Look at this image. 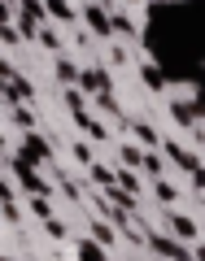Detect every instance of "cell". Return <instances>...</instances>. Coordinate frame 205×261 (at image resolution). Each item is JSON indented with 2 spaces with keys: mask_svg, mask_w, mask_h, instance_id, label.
Wrapping results in <instances>:
<instances>
[{
  "mask_svg": "<svg viewBox=\"0 0 205 261\" xmlns=\"http://www.w3.org/2000/svg\"><path fill=\"white\" fill-rule=\"evenodd\" d=\"M149 252H157L162 261H192V244L179 240V235L170 231H149V244H144Z\"/></svg>",
  "mask_w": 205,
  "mask_h": 261,
  "instance_id": "1",
  "label": "cell"
},
{
  "mask_svg": "<svg viewBox=\"0 0 205 261\" xmlns=\"http://www.w3.org/2000/svg\"><path fill=\"white\" fill-rule=\"evenodd\" d=\"M13 174H18V183L27 187V196H48V183L35 174V161L18 157V161H13Z\"/></svg>",
  "mask_w": 205,
  "mask_h": 261,
  "instance_id": "2",
  "label": "cell"
},
{
  "mask_svg": "<svg viewBox=\"0 0 205 261\" xmlns=\"http://www.w3.org/2000/svg\"><path fill=\"white\" fill-rule=\"evenodd\" d=\"M75 257H79V261H109V252H105L101 240L83 235V240H75Z\"/></svg>",
  "mask_w": 205,
  "mask_h": 261,
  "instance_id": "3",
  "label": "cell"
},
{
  "mask_svg": "<svg viewBox=\"0 0 205 261\" xmlns=\"http://www.w3.org/2000/svg\"><path fill=\"white\" fill-rule=\"evenodd\" d=\"M166 231L179 235V240H188V244H196V222L188 214H166Z\"/></svg>",
  "mask_w": 205,
  "mask_h": 261,
  "instance_id": "4",
  "label": "cell"
},
{
  "mask_svg": "<svg viewBox=\"0 0 205 261\" xmlns=\"http://www.w3.org/2000/svg\"><path fill=\"white\" fill-rule=\"evenodd\" d=\"M87 235H92V240H101L105 248H113V244H118V226H113L109 218H92V226H87Z\"/></svg>",
  "mask_w": 205,
  "mask_h": 261,
  "instance_id": "5",
  "label": "cell"
},
{
  "mask_svg": "<svg viewBox=\"0 0 205 261\" xmlns=\"http://www.w3.org/2000/svg\"><path fill=\"white\" fill-rule=\"evenodd\" d=\"M22 157H27V161H35V166H39V161H48L44 140H27V144H22Z\"/></svg>",
  "mask_w": 205,
  "mask_h": 261,
  "instance_id": "6",
  "label": "cell"
},
{
  "mask_svg": "<svg viewBox=\"0 0 205 261\" xmlns=\"http://www.w3.org/2000/svg\"><path fill=\"white\" fill-rule=\"evenodd\" d=\"M44 235H48V240H57V244H65V235H70V231H65V222H61V218H44Z\"/></svg>",
  "mask_w": 205,
  "mask_h": 261,
  "instance_id": "7",
  "label": "cell"
},
{
  "mask_svg": "<svg viewBox=\"0 0 205 261\" xmlns=\"http://www.w3.org/2000/svg\"><path fill=\"white\" fill-rule=\"evenodd\" d=\"M31 214L44 222V218H53V205H48V196H31Z\"/></svg>",
  "mask_w": 205,
  "mask_h": 261,
  "instance_id": "8",
  "label": "cell"
},
{
  "mask_svg": "<svg viewBox=\"0 0 205 261\" xmlns=\"http://www.w3.org/2000/svg\"><path fill=\"white\" fill-rule=\"evenodd\" d=\"M153 192H157V200H162V205H175V187H170L166 178H157V183H153Z\"/></svg>",
  "mask_w": 205,
  "mask_h": 261,
  "instance_id": "9",
  "label": "cell"
},
{
  "mask_svg": "<svg viewBox=\"0 0 205 261\" xmlns=\"http://www.w3.org/2000/svg\"><path fill=\"white\" fill-rule=\"evenodd\" d=\"M118 187H127V192H135V196H140V178L131 174V170H118Z\"/></svg>",
  "mask_w": 205,
  "mask_h": 261,
  "instance_id": "10",
  "label": "cell"
},
{
  "mask_svg": "<svg viewBox=\"0 0 205 261\" xmlns=\"http://www.w3.org/2000/svg\"><path fill=\"white\" fill-rule=\"evenodd\" d=\"M122 157H127V166H144V157L135 148H122Z\"/></svg>",
  "mask_w": 205,
  "mask_h": 261,
  "instance_id": "11",
  "label": "cell"
},
{
  "mask_svg": "<svg viewBox=\"0 0 205 261\" xmlns=\"http://www.w3.org/2000/svg\"><path fill=\"white\" fill-rule=\"evenodd\" d=\"M75 157L83 161V166H92V148H87V144H79V148H75Z\"/></svg>",
  "mask_w": 205,
  "mask_h": 261,
  "instance_id": "12",
  "label": "cell"
},
{
  "mask_svg": "<svg viewBox=\"0 0 205 261\" xmlns=\"http://www.w3.org/2000/svg\"><path fill=\"white\" fill-rule=\"evenodd\" d=\"M192 187H196V192L205 196V170H192Z\"/></svg>",
  "mask_w": 205,
  "mask_h": 261,
  "instance_id": "13",
  "label": "cell"
},
{
  "mask_svg": "<svg viewBox=\"0 0 205 261\" xmlns=\"http://www.w3.org/2000/svg\"><path fill=\"white\" fill-rule=\"evenodd\" d=\"M192 261H205V244H192Z\"/></svg>",
  "mask_w": 205,
  "mask_h": 261,
  "instance_id": "14",
  "label": "cell"
},
{
  "mask_svg": "<svg viewBox=\"0 0 205 261\" xmlns=\"http://www.w3.org/2000/svg\"><path fill=\"white\" fill-rule=\"evenodd\" d=\"M5 261H18V257H13V252H5Z\"/></svg>",
  "mask_w": 205,
  "mask_h": 261,
  "instance_id": "15",
  "label": "cell"
}]
</instances>
